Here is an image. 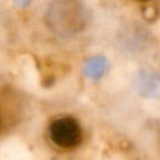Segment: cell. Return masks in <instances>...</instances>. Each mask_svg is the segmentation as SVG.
<instances>
[{
  "label": "cell",
  "mask_w": 160,
  "mask_h": 160,
  "mask_svg": "<svg viewBox=\"0 0 160 160\" xmlns=\"http://www.w3.org/2000/svg\"><path fill=\"white\" fill-rule=\"evenodd\" d=\"M48 18L56 27L80 28L86 21V8L80 0H53Z\"/></svg>",
  "instance_id": "1"
},
{
  "label": "cell",
  "mask_w": 160,
  "mask_h": 160,
  "mask_svg": "<svg viewBox=\"0 0 160 160\" xmlns=\"http://www.w3.org/2000/svg\"><path fill=\"white\" fill-rule=\"evenodd\" d=\"M49 136L59 148L70 149L75 148L82 139V131L79 124L72 118H59L51 124Z\"/></svg>",
  "instance_id": "2"
},
{
  "label": "cell",
  "mask_w": 160,
  "mask_h": 160,
  "mask_svg": "<svg viewBox=\"0 0 160 160\" xmlns=\"http://www.w3.org/2000/svg\"><path fill=\"white\" fill-rule=\"evenodd\" d=\"M133 2H136V3H149V2H152V0H133Z\"/></svg>",
  "instance_id": "3"
}]
</instances>
